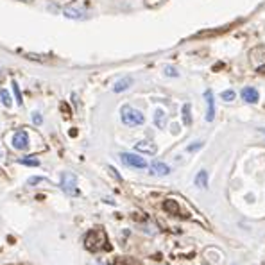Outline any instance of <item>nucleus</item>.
<instances>
[{"mask_svg": "<svg viewBox=\"0 0 265 265\" xmlns=\"http://www.w3.org/2000/svg\"><path fill=\"white\" fill-rule=\"evenodd\" d=\"M84 247L92 253H99V251H106L109 249V242L108 236L102 230H92L84 238Z\"/></svg>", "mask_w": 265, "mask_h": 265, "instance_id": "nucleus-1", "label": "nucleus"}, {"mask_svg": "<svg viewBox=\"0 0 265 265\" xmlns=\"http://www.w3.org/2000/svg\"><path fill=\"white\" fill-rule=\"evenodd\" d=\"M120 118H122V122L126 126H129V128H136V126H142L145 122V117H143L142 111L134 109L129 104H124L122 108H120Z\"/></svg>", "mask_w": 265, "mask_h": 265, "instance_id": "nucleus-2", "label": "nucleus"}, {"mask_svg": "<svg viewBox=\"0 0 265 265\" xmlns=\"http://www.w3.org/2000/svg\"><path fill=\"white\" fill-rule=\"evenodd\" d=\"M61 188H63V192L70 194V196H77L79 194L77 176L72 174V172H63V174H61Z\"/></svg>", "mask_w": 265, "mask_h": 265, "instance_id": "nucleus-3", "label": "nucleus"}, {"mask_svg": "<svg viewBox=\"0 0 265 265\" xmlns=\"http://www.w3.org/2000/svg\"><path fill=\"white\" fill-rule=\"evenodd\" d=\"M120 160H122L124 165H128L131 168H138V170H143V168H147V162L140 158L138 154H131V152H122L120 154Z\"/></svg>", "mask_w": 265, "mask_h": 265, "instance_id": "nucleus-4", "label": "nucleus"}, {"mask_svg": "<svg viewBox=\"0 0 265 265\" xmlns=\"http://www.w3.org/2000/svg\"><path fill=\"white\" fill-rule=\"evenodd\" d=\"M11 143H13V147L18 149V151H25V149L29 147V136H27V132L16 131L15 134H13Z\"/></svg>", "mask_w": 265, "mask_h": 265, "instance_id": "nucleus-5", "label": "nucleus"}, {"mask_svg": "<svg viewBox=\"0 0 265 265\" xmlns=\"http://www.w3.org/2000/svg\"><path fill=\"white\" fill-rule=\"evenodd\" d=\"M134 151L138 152H143V154H156L158 152V147L156 143L151 142V140H142V142H138L136 145H134Z\"/></svg>", "mask_w": 265, "mask_h": 265, "instance_id": "nucleus-6", "label": "nucleus"}, {"mask_svg": "<svg viewBox=\"0 0 265 265\" xmlns=\"http://www.w3.org/2000/svg\"><path fill=\"white\" fill-rule=\"evenodd\" d=\"M204 99H206V104H208L206 120L208 122H213V118H215V99H213V92L206 90V92H204Z\"/></svg>", "mask_w": 265, "mask_h": 265, "instance_id": "nucleus-7", "label": "nucleus"}, {"mask_svg": "<svg viewBox=\"0 0 265 265\" xmlns=\"http://www.w3.org/2000/svg\"><path fill=\"white\" fill-rule=\"evenodd\" d=\"M163 208H165V211H168V213H172V215L176 217H188L185 211H181V206L176 201H172V199H167V201L163 202Z\"/></svg>", "mask_w": 265, "mask_h": 265, "instance_id": "nucleus-8", "label": "nucleus"}, {"mask_svg": "<svg viewBox=\"0 0 265 265\" xmlns=\"http://www.w3.org/2000/svg\"><path fill=\"white\" fill-rule=\"evenodd\" d=\"M63 13H65V16L70 18V20H84L86 18L84 11L79 9V7H75V5H68V7H65Z\"/></svg>", "mask_w": 265, "mask_h": 265, "instance_id": "nucleus-9", "label": "nucleus"}, {"mask_svg": "<svg viewBox=\"0 0 265 265\" xmlns=\"http://www.w3.org/2000/svg\"><path fill=\"white\" fill-rule=\"evenodd\" d=\"M151 172L154 174V176H167L168 172H170V167L163 162H152L151 163Z\"/></svg>", "mask_w": 265, "mask_h": 265, "instance_id": "nucleus-10", "label": "nucleus"}, {"mask_svg": "<svg viewBox=\"0 0 265 265\" xmlns=\"http://www.w3.org/2000/svg\"><path fill=\"white\" fill-rule=\"evenodd\" d=\"M242 99H244L247 104H256L258 102V99H260V95H258V92H256L255 88L247 86V88L242 90Z\"/></svg>", "mask_w": 265, "mask_h": 265, "instance_id": "nucleus-11", "label": "nucleus"}, {"mask_svg": "<svg viewBox=\"0 0 265 265\" xmlns=\"http://www.w3.org/2000/svg\"><path fill=\"white\" fill-rule=\"evenodd\" d=\"M131 84H132L131 77H124V79H120V81H117V83H115L113 92H115V94H122V92H126V90H128Z\"/></svg>", "mask_w": 265, "mask_h": 265, "instance_id": "nucleus-12", "label": "nucleus"}, {"mask_svg": "<svg viewBox=\"0 0 265 265\" xmlns=\"http://www.w3.org/2000/svg\"><path fill=\"white\" fill-rule=\"evenodd\" d=\"M154 124H156L158 129H163L167 126V115H165L163 109H156L154 111Z\"/></svg>", "mask_w": 265, "mask_h": 265, "instance_id": "nucleus-13", "label": "nucleus"}, {"mask_svg": "<svg viewBox=\"0 0 265 265\" xmlns=\"http://www.w3.org/2000/svg\"><path fill=\"white\" fill-rule=\"evenodd\" d=\"M196 187L199 188H208V172L199 170L196 176Z\"/></svg>", "mask_w": 265, "mask_h": 265, "instance_id": "nucleus-14", "label": "nucleus"}, {"mask_svg": "<svg viewBox=\"0 0 265 265\" xmlns=\"http://www.w3.org/2000/svg\"><path fill=\"white\" fill-rule=\"evenodd\" d=\"M0 100H2V104H4L5 108H11V106H13V99H11L9 92L4 88L0 90Z\"/></svg>", "mask_w": 265, "mask_h": 265, "instance_id": "nucleus-15", "label": "nucleus"}, {"mask_svg": "<svg viewBox=\"0 0 265 265\" xmlns=\"http://www.w3.org/2000/svg\"><path fill=\"white\" fill-rule=\"evenodd\" d=\"M11 86H13V92H15L16 104H18V106H24V99H22V92H20V86H18V83H16L15 79H13V83H11Z\"/></svg>", "mask_w": 265, "mask_h": 265, "instance_id": "nucleus-16", "label": "nucleus"}, {"mask_svg": "<svg viewBox=\"0 0 265 265\" xmlns=\"http://www.w3.org/2000/svg\"><path fill=\"white\" fill-rule=\"evenodd\" d=\"M181 113H183V124H185V126H190V124H192V115H190V104H185V106H183Z\"/></svg>", "mask_w": 265, "mask_h": 265, "instance_id": "nucleus-17", "label": "nucleus"}, {"mask_svg": "<svg viewBox=\"0 0 265 265\" xmlns=\"http://www.w3.org/2000/svg\"><path fill=\"white\" fill-rule=\"evenodd\" d=\"M113 265H140L136 260H132V258H115Z\"/></svg>", "mask_w": 265, "mask_h": 265, "instance_id": "nucleus-18", "label": "nucleus"}, {"mask_svg": "<svg viewBox=\"0 0 265 265\" xmlns=\"http://www.w3.org/2000/svg\"><path fill=\"white\" fill-rule=\"evenodd\" d=\"M20 163L22 165H27V167H38L39 162L34 160V158H20Z\"/></svg>", "mask_w": 265, "mask_h": 265, "instance_id": "nucleus-19", "label": "nucleus"}, {"mask_svg": "<svg viewBox=\"0 0 265 265\" xmlns=\"http://www.w3.org/2000/svg\"><path fill=\"white\" fill-rule=\"evenodd\" d=\"M222 100H226V102L235 100V92H233V90H226V92H222Z\"/></svg>", "mask_w": 265, "mask_h": 265, "instance_id": "nucleus-20", "label": "nucleus"}, {"mask_svg": "<svg viewBox=\"0 0 265 265\" xmlns=\"http://www.w3.org/2000/svg\"><path fill=\"white\" fill-rule=\"evenodd\" d=\"M165 75H168V77H177V72L176 68H172V66H165Z\"/></svg>", "mask_w": 265, "mask_h": 265, "instance_id": "nucleus-21", "label": "nucleus"}, {"mask_svg": "<svg viewBox=\"0 0 265 265\" xmlns=\"http://www.w3.org/2000/svg\"><path fill=\"white\" fill-rule=\"evenodd\" d=\"M201 147H202V142H196V143H192V145H188L187 151L194 152V151H197V149H201Z\"/></svg>", "mask_w": 265, "mask_h": 265, "instance_id": "nucleus-22", "label": "nucleus"}, {"mask_svg": "<svg viewBox=\"0 0 265 265\" xmlns=\"http://www.w3.org/2000/svg\"><path fill=\"white\" fill-rule=\"evenodd\" d=\"M33 122H34L36 126H39V124L43 122V118H41V115H39L38 111H34V113H33Z\"/></svg>", "mask_w": 265, "mask_h": 265, "instance_id": "nucleus-23", "label": "nucleus"}, {"mask_svg": "<svg viewBox=\"0 0 265 265\" xmlns=\"http://www.w3.org/2000/svg\"><path fill=\"white\" fill-rule=\"evenodd\" d=\"M109 172H111V174H113V176H115V177H117L118 181H120V179H122V177H120V174H118V172H117V170H115V168H113V167H109Z\"/></svg>", "mask_w": 265, "mask_h": 265, "instance_id": "nucleus-24", "label": "nucleus"}, {"mask_svg": "<svg viewBox=\"0 0 265 265\" xmlns=\"http://www.w3.org/2000/svg\"><path fill=\"white\" fill-rule=\"evenodd\" d=\"M4 79V70H2V66H0V81Z\"/></svg>", "mask_w": 265, "mask_h": 265, "instance_id": "nucleus-25", "label": "nucleus"}, {"mask_svg": "<svg viewBox=\"0 0 265 265\" xmlns=\"http://www.w3.org/2000/svg\"><path fill=\"white\" fill-rule=\"evenodd\" d=\"M260 132H262V134H265V129H260Z\"/></svg>", "mask_w": 265, "mask_h": 265, "instance_id": "nucleus-26", "label": "nucleus"}, {"mask_svg": "<svg viewBox=\"0 0 265 265\" xmlns=\"http://www.w3.org/2000/svg\"><path fill=\"white\" fill-rule=\"evenodd\" d=\"M0 156H2V151H0Z\"/></svg>", "mask_w": 265, "mask_h": 265, "instance_id": "nucleus-27", "label": "nucleus"}]
</instances>
